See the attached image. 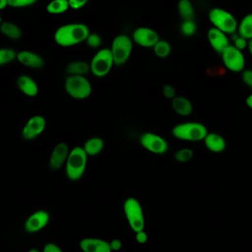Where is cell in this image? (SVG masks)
Here are the masks:
<instances>
[{"mask_svg": "<svg viewBox=\"0 0 252 252\" xmlns=\"http://www.w3.org/2000/svg\"><path fill=\"white\" fill-rule=\"evenodd\" d=\"M221 57L224 63V66L232 71V72H239L243 70L245 65L244 56L241 50L237 49L233 45H228L222 52Z\"/></svg>", "mask_w": 252, "mask_h": 252, "instance_id": "30bf717a", "label": "cell"}, {"mask_svg": "<svg viewBox=\"0 0 252 252\" xmlns=\"http://www.w3.org/2000/svg\"><path fill=\"white\" fill-rule=\"evenodd\" d=\"M124 213L126 219L135 232L144 230L145 218L139 201L134 197H129L124 202Z\"/></svg>", "mask_w": 252, "mask_h": 252, "instance_id": "277c9868", "label": "cell"}, {"mask_svg": "<svg viewBox=\"0 0 252 252\" xmlns=\"http://www.w3.org/2000/svg\"><path fill=\"white\" fill-rule=\"evenodd\" d=\"M172 108L173 110L181 115V116H187L189 114H191L192 112V104L189 101V99H187L184 96H176L172 99Z\"/></svg>", "mask_w": 252, "mask_h": 252, "instance_id": "d6986e66", "label": "cell"}, {"mask_svg": "<svg viewBox=\"0 0 252 252\" xmlns=\"http://www.w3.org/2000/svg\"><path fill=\"white\" fill-rule=\"evenodd\" d=\"M247 47H248V50L250 52V54L252 55V39H249L248 42H247Z\"/></svg>", "mask_w": 252, "mask_h": 252, "instance_id": "b9f144b4", "label": "cell"}, {"mask_svg": "<svg viewBox=\"0 0 252 252\" xmlns=\"http://www.w3.org/2000/svg\"><path fill=\"white\" fill-rule=\"evenodd\" d=\"M113 57L110 49L98 51L93 58L91 64L92 73L96 77H103L108 74L113 64Z\"/></svg>", "mask_w": 252, "mask_h": 252, "instance_id": "9c48e42d", "label": "cell"}, {"mask_svg": "<svg viewBox=\"0 0 252 252\" xmlns=\"http://www.w3.org/2000/svg\"><path fill=\"white\" fill-rule=\"evenodd\" d=\"M239 36L245 39H252V14L244 16L238 28Z\"/></svg>", "mask_w": 252, "mask_h": 252, "instance_id": "cb8c5ba5", "label": "cell"}, {"mask_svg": "<svg viewBox=\"0 0 252 252\" xmlns=\"http://www.w3.org/2000/svg\"><path fill=\"white\" fill-rule=\"evenodd\" d=\"M180 32L184 37H193L198 32V24L194 19L182 20L180 23Z\"/></svg>", "mask_w": 252, "mask_h": 252, "instance_id": "603a6c76", "label": "cell"}, {"mask_svg": "<svg viewBox=\"0 0 252 252\" xmlns=\"http://www.w3.org/2000/svg\"><path fill=\"white\" fill-rule=\"evenodd\" d=\"M104 147V142L100 137H93L84 144V151L88 156H96Z\"/></svg>", "mask_w": 252, "mask_h": 252, "instance_id": "7402d4cb", "label": "cell"}, {"mask_svg": "<svg viewBox=\"0 0 252 252\" xmlns=\"http://www.w3.org/2000/svg\"><path fill=\"white\" fill-rule=\"evenodd\" d=\"M205 146L207 147V149L213 153H220L222 151H224L226 143L225 140L219 134L216 133H212V134H208L205 139Z\"/></svg>", "mask_w": 252, "mask_h": 252, "instance_id": "ac0fdd59", "label": "cell"}, {"mask_svg": "<svg viewBox=\"0 0 252 252\" xmlns=\"http://www.w3.org/2000/svg\"><path fill=\"white\" fill-rule=\"evenodd\" d=\"M140 144L146 151L154 155H164L168 150V145L163 137L154 132L141 135Z\"/></svg>", "mask_w": 252, "mask_h": 252, "instance_id": "ba28073f", "label": "cell"}, {"mask_svg": "<svg viewBox=\"0 0 252 252\" xmlns=\"http://www.w3.org/2000/svg\"><path fill=\"white\" fill-rule=\"evenodd\" d=\"M247 42L248 41H246L245 38H243L241 36H238V37H236L234 39V45L233 46L236 47L237 49L241 50V49H243V48H245L247 46Z\"/></svg>", "mask_w": 252, "mask_h": 252, "instance_id": "e575fe53", "label": "cell"}, {"mask_svg": "<svg viewBox=\"0 0 252 252\" xmlns=\"http://www.w3.org/2000/svg\"><path fill=\"white\" fill-rule=\"evenodd\" d=\"M243 83L252 89V70H244V72L241 75Z\"/></svg>", "mask_w": 252, "mask_h": 252, "instance_id": "836d02e7", "label": "cell"}, {"mask_svg": "<svg viewBox=\"0 0 252 252\" xmlns=\"http://www.w3.org/2000/svg\"><path fill=\"white\" fill-rule=\"evenodd\" d=\"M29 252H39V251H38L37 249H34V248H33V249H31V250H29Z\"/></svg>", "mask_w": 252, "mask_h": 252, "instance_id": "7bdbcfd3", "label": "cell"}, {"mask_svg": "<svg viewBox=\"0 0 252 252\" xmlns=\"http://www.w3.org/2000/svg\"><path fill=\"white\" fill-rule=\"evenodd\" d=\"M208 40L212 48L220 53L228 46V39L225 33L217 28H212L208 32Z\"/></svg>", "mask_w": 252, "mask_h": 252, "instance_id": "9a60e30c", "label": "cell"}, {"mask_svg": "<svg viewBox=\"0 0 252 252\" xmlns=\"http://www.w3.org/2000/svg\"><path fill=\"white\" fill-rule=\"evenodd\" d=\"M43 252H63V251L56 244L49 242V243L45 244V246L43 247Z\"/></svg>", "mask_w": 252, "mask_h": 252, "instance_id": "d590c367", "label": "cell"}, {"mask_svg": "<svg viewBox=\"0 0 252 252\" xmlns=\"http://www.w3.org/2000/svg\"><path fill=\"white\" fill-rule=\"evenodd\" d=\"M88 163V155L83 148H74L67 158L66 175L72 182H77L83 176Z\"/></svg>", "mask_w": 252, "mask_h": 252, "instance_id": "7a4b0ae2", "label": "cell"}, {"mask_svg": "<svg viewBox=\"0 0 252 252\" xmlns=\"http://www.w3.org/2000/svg\"><path fill=\"white\" fill-rule=\"evenodd\" d=\"M133 38L136 43L144 47L155 46L156 43L159 40L158 34L148 28H139L133 33Z\"/></svg>", "mask_w": 252, "mask_h": 252, "instance_id": "5bb4252c", "label": "cell"}, {"mask_svg": "<svg viewBox=\"0 0 252 252\" xmlns=\"http://www.w3.org/2000/svg\"><path fill=\"white\" fill-rule=\"evenodd\" d=\"M110 247H111V250H114V251H118L121 249V246H122V243L120 240L118 239H114L112 240L110 243Z\"/></svg>", "mask_w": 252, "mask_h": 252, "instance_id": "f35d334b", "label": "cell"}, {"mask_svg": "<svg viewBox=\"0 0 252 252\" xmlns=\"http://www.w3.org/2000/svg\"><path fill=\"white\" fill-rule=\"evenodd\" d=\"M110 50L114 64L123 65L131 54L132 41L126 35H118L113 39Z\"/></svg>", "mask_w": 252, "mask_h": 252, "instance_id": "52a82bcc", "label": "cell"}, {"mask_svg": "<svg viewBox=\"0 0 252 252\" xmlns=\"http://www.w3.org/2000/svg\"><path fill=\"white\" fill-rule=\"evenodd\" d=\"M154 51L158 57L165 58L169 55L171 51V46L166 40L159 39L154 46Z\"/></svg>", "mask_w": 252, "mask_h": 252, "instance_id": "83f0119b", "label": "cell"}, {"mask_svg": "<svg viewBox=\"0 0 252 252\" xmlns=\"http://www.w3.org/2000/svg\"><path fill=\"white\" fill-rule=\"evenodd\" d=\"M245 102H246V105H247L249 108L252 109V94H250V95H248V96L246 97Z\"/></svg>", "mask_w": 252, "mask_h": 252, "instance_id": "ab89813d", "label": "cell"}, {"mask_svg": "<svg viewBox=\"0 0 252 252\" xmlns=\"http://www.w3.org/2000/svg\"><path fill=\"white\" fill-rule=\"evenodd\" d=\"M0 31L3 34H5L7 37L12 39H20L21 37V31L18 26H16L13 23L5 22L0 25Z\"/></svg>", "mask_w": 252, "mask_h": 252, "instance_id": "d4e9b609", "label": "cell"}, {"mask_svg": "<svg viewBox=\"0 0 252 252\" xmlns=\"http://www.w3.org/2000/svg\"><path fill=\"white\" fill-rule=\"evenodd\" d=\"M171 134L178 140L197 142L205 139L208 135V129L200 122L191 121L174 126L171 129Z\"/></svg>", "mask_w": 252, "mask_h": 252, "instance_id": "3957f363", "label": "cell"}, {"mask_svg": "<svg viewBox=\"0 0 252 252\" xmlns=\"http://www.w3.org/2000/svg\"><path fill=\"white\" fill-rule=\"evenodd\" d=\"M213 25L224 33H233L236 31V20L231 13L221 8H213L209 13Z\"/></svg>", "mask_w": 252, "mask_h": 252, "instance_id": "5b68a950", "label": "cell"}, {"mask_svg": "<svg viewBox=\"0 0 252 252\" xmlns=\"http://www.w3.org/2000/svg\"><path fill=\"white\" fill-rule=\"evenodd\" d=\"M89 65L85 62H81V61H75L70 63L67 66V72L70 75H78V76H83L86 73L89 72Z\"/></svg>", "mask_w": 252, "mask_h": 252, "instance_id": "4316f807", "label": "cell"}, {"mask_svg": "<svg viewBox=\"0 0 252 252\" xmlns=\"http://www.w3.org/2000/svg\"><path fill=\"white\" fill-rule=\"evenodd\" d=\"M89 34L87 26L83 24H69L56 31L54 39L61 46H70L87 39Z\"/></svg>", "mask_w": 252, "mask_h": 252, "instance_id": "6da1fadb", "label": "cell"}, {"mask_svg": "<svg viewBox=\"0 0 252 252\" xmlns=\"http://www.w3.org/2000/svg\"><path fill=\"white\" fill-rule=\"evenodd\" d=\"M1 21H2V18H1V16H0V25H1Z\"/></svg>", "mask_w": 252, "mask_h": 252, "instance_id": "ee69618b", "label": "cell"}, {"mask_svg": "<svg viewBox=\"0 0 252 252\" xmlns=\"http://www.w3.org/2000/svg\"><path fill=\"white\" fill-rule=\"evenodd\" d=\"M8 5V0H0V10L4 9Z\"/></svg>", "mask_w": 252, "mask_h": 252, "instance_id": "60d3db41", "label": "cell"}, {"mask_svg": "<svg viewBox=\"0 0 252 252\" xmlns=\"http://www.w3.org/2000/svg\"><path fill=\"white\" fill-rule=\"evenodd\" d=\"M87 44L92 48H96L101 44V39L98 34L96 33H91L87 37Z\"/></svg>", "mask_w": 252, "mask_h": 252, "instance_id": "4dcf8cb0", "label": "cell"}, {"mask_svg": "<svg viewBox=\"0 0 252 252\" xmlns=\"http://www.w3.org/2000/svg\"><path fill=\"white\" fill-rule=\"evenodd\" d=\"M162 94L167 98H174L175 89L171 85L166 84L162 87Z\"/></svg>", "mask_w": 252, "mask_h": 252, "instance_id": "d6a6232c", "label": "cell"}, {"mask_svg": "<svg viewBox=\"0 0 252 252\" xmlns=\"http://www.w3.org/2000/svg\"><path fill=\"white\" fill-rule=\"evenodd\" d=\"M136 239H137V241L139 242V243H146L147 242V240H148V235H147V233L144 231V230H142V231H139V232H136Z\"/></svg>", "mask_w": 252, "mask_h": 252, "instance_id": "74e56055", "label": "cell"}, {"mask_svg": "<svg viewBox=\"0 0 252 252\" xmlns=\"http://www.w3.org/2000/svg\"><path fill=\"white\" fill-rule=\"evenodd\" d=\"M49 213L46 210H37L33 212L25 222V230L33 234L41 231L49 222Z\"/></svg>", "mask_w": 252, "mask_h": 252, "instance_id": "8fae6325", "label": "cell"}, {"mask_svg": "<svg viewBox=\"0 0 252 252\" xmlns=\"http://www.w3.org/2000/svg\"><path fill=\"white\" fill-rule=\"evenodd\" d=\"M69 7L68 0H52L50 3H48L46 10L49 14H61L67 11Z\"/></svg>", "mask_w": 252, "mask_h": 252, "instance_id": "484cf974", "label": "cell"}, {"mask_svg": "<svg viewBox=\"0 0 252 252\" xmlns=\"http://www.w3.org/2000/svg\"><path fill=\"white\" fill-rule=\"evenodd\" d=\"M37 0H8V5L11 7H28L34 4Z\"/></svg>", "mask_w": 252, "mask_h": 252, "instance_id": "1f68e13d", "label": "cell"}, {"mask_svg": "<svg viewBox=\"0 0 252 252\" xmlns=\"http://www.w3.org/2000/svg\"><path fill=\"white\" fill-rule=\"evenodd\" d=\"M83 252H111L108 242L98 238H84L80 242Z\"/></svg>", "mask_w": 252, "mask_h": 252, "instance_id": "2e32d148", "label": "cell"}, {"mask_svg": "<svg viewBox=\"0 0 252 252\" xmlns=\"http://www.w3.org/2000/svg\"><path fill=\"white\" fill-rule=\"evenodd\" d=\"M69 1V6L73 9H79L83 7L88 0H68Z\"/></svg>", "mask_w": 252, "mask_h": 252, "instance_id": "8d00e7d4", "label": "cell"}, {"mask_svg": "<svg viewBox=\"0 0 252 252\" xmlns=\"http://www.w3.org/2000/svg\"><path fill=\"white\" fill-rule=\"evenodd\" d=\"M193 151L191 149H181L174 154V159L178 162H188L193 158Z\"/></svg>", "mask_w": 252, "mask_h": 252, "instance_id": "f1b7e54d", "label": "cell"}, {"mask_svg": "<svg viewBox=\"0 0 252 252\" xmlns=\"http://www.w3.org/2000/svg\"><path fill=\"white\" fill-rule=\"evenodd\" d=\"M17 59V54L10 48H0V65Z\"/></svg>", "mask_w": 252, "mask_h": 252, "instance_id": "f546056e", "label": "cell"}, {"mask_svg": "<svg viewBox=\"0 0 252 252\" xmlns=\"http://www.w3.org/2000/svg\"><path fill=\"white\" fill-rule=\"evenodd\" d=\"M176 11L182 20L194 19L195 10L192 2L190 0H177Z\"/></svg>", "mask_w": 252, "mask_h": 252, "instance_id": "44dd1931", "label": "cell"}, {"mask_svg": "<svg viewBox=\"0 0 252 252\" xmlns=\"http://www.w3.org/2000/svg\"><path fill=\"white\" fill-rule=\"evenodd\" d=\"M45 119L42 116L36 115L30 118L22 129V137L25 140H34L45 129Z\"/></svg>", "mask_w": 252, "mask_h": 252, "instance_id": "7c38bea8", "label": "cell"}, {"mask_svg": "<svg viewBox=\"0 0 252 252\" xmlns=\"http://www.w3.org/2000/svg\"><path fill=\"white\" fill-rule=\"evenodd\" d=\"M65 90L70 96L78 99L86 98L92 93L89 80L84 76L78 75H71L65 80Z\"/></svg>", "mask_w": 252, "mask_h": 252, "instance_id": "8992f818", "label": "cell"}, {"mask_svg": "<svg viewBox=\"0 0 252 252\" xmlns=\"http://www.w3.org/2000/svg\"><path fill=\"white\" fill-rule=\"evenodd\" d=\"M18 86L22 93L28 96H34L37 94V86L35 82L28 76H20L18 79Z\"/></svg>", "mask_w": 252, "mask_h": 252, "instance_id": "ffe728a7", "label": "cell"}, {"mask_svg": "<svg viewBox=\"0 0 252 252\" xmlns=\"http://www.w3.org/2000/svg\"><path fill=\"white\" fill-rule=\"evenodd\" d=\"M69 146L66 142L59 143L52 150L51 154L48 157L47 162L48 165L53 169H58L68 158L69 156Z\"/></svg>", "mask_w": 252, "mask_h": 252, "instance_id": "4fadbf2b", "label": "cell"}, {"mask_svg": "<svg viewBox=\"0 0 252 252\" xmlns=\"http://www.w3.org/2000/svg\"><path fill=\"white\" fill-rule=\"evenodd\" d=\"M17 59L24 66L31 67V68H40L43 65L42 57L31 51L19 52L17 54Z\"/></svg>", "mask_w": 252, "mask_h": 252, "instance_id": "e0dca14e", "label": "cell"}]
</instances>
